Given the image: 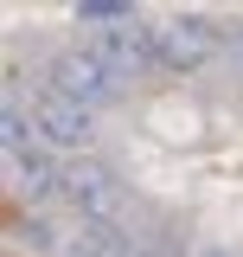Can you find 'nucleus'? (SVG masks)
<instances>
[{
  "label": "nucleus",
  "mask_w": 243,
  "mask_h": 257,
  "mask_svg": "<svg viewBox=\"0 0 243 257\" xmlns=\"http://www.w3.org/2000/svg\"><path fill=\"white\" fill-rule=\"evenodd\" d=\"M58 199H70V206L84 212V225H102V231H122V225L134 219V193H128V180L109 174L102 161H70Z\"/></svg>",
  "instance_id": "1"
},
{
  "label": "nucleus",
  "mask_w": 243,
  "mask_h": 257,
  "mask_svg": "<svg viewBox=\"0 0 243 257\" xmlns=\"http://www.w3.org/2000/svg\"><path fill=\"white\" fill-rule=\"evenodd\" d=\"M154 39H160V64H166V71H198V64H212L218 52L230 45V32L218 26V20H198V13L154 20Z\"/></svg>",
  "instance_id": "2"
},
{
  "label": "nucleus",
  "mask_w": 243,
  "mask_h": 257,
  "mask_svg": "<svg viewBox=\"0 0 243 257\" xmlns=\"http://www.w3.org/2000/svg\"><path fill=\"white\" fill-rule=\"evenodd\" d=\"M45 84H52V90H64V96H77V103L90 109V103H109V96H122V71H116L109 58H96L90 45H84V52H58Z\"/></svg>",
  "instance_id": "3"
},
{
  "label": "nucleus",
  "mask_w": 243,
  "mask_h": 257,
  "mask_svg": "<svg viewBox=\"0 0 243 257\" xmlns=\"http://www.w3.org/2000/svg\"><path fill=\"white\" fill-rule=\"evenodd\" d=\"M26 109H32V122H38V135H45L52 148H90L96 116L77 103V96H64V90H52V84H38Z\"/></svg>",
  "instance_id": "4"
},
{
  "label": "nucleus",
  "mask_w": 243,
  "mask_h": 257,
  "mask_svg": "<svg viewBox=\"0 0 243 257\" xmlns=\"http://www.w3.org/2000/svg\"><path fill=\"white\" fill-rule=\"evenodd\" d=\"M90 52L109 58L116 71H148V64H160V39H154V20H122V26L90 32Z\"/></svg>",
  "instance_id": "5"
},
{
  "label": "nucleus",
  "mask_w": 243,
  "mask_h": 257,
  "mask_svg": "<svg viewBox=\"0 0 243 257\" xmlns=\"http://www.w3.org/2000/svg\"><path fill=\"white\" fill-rule=\"evenodd\" d=\"M64 257H134L128 251V238L122 231H102V225H84L77 238H70V251Z\"/></svg>",
  "instance_id": "6"
},
{
  "label": "nucleus",
  "mask_w": 243,
  "mask_h": 257,
  "mask_svg": "<svg viewBox=\"0 0 243 257\" xmlns=\"http://www.w3.org/2000/svg\"><path fill=\"white\" fill-rule=\"evenodd\" d=\"M230 52H237V64H243V26H237V32H230Z\"/></svg>",
  "instance_id": "7"
},
{
  "label": "nucleus",
  "mask_w": 243,
  "mask_h": 257,
  "mask_svg": "<svg viewBox=\"0 0 243 257\" xmlns=\"http://www.w3.org/2000/svg\"><path fill=\"white\" fill-rule=\"evenodd\" d=\"M198 257H237V251H198Z\"/></svg>",
  "instance_id": "8"
}]
</instances>
